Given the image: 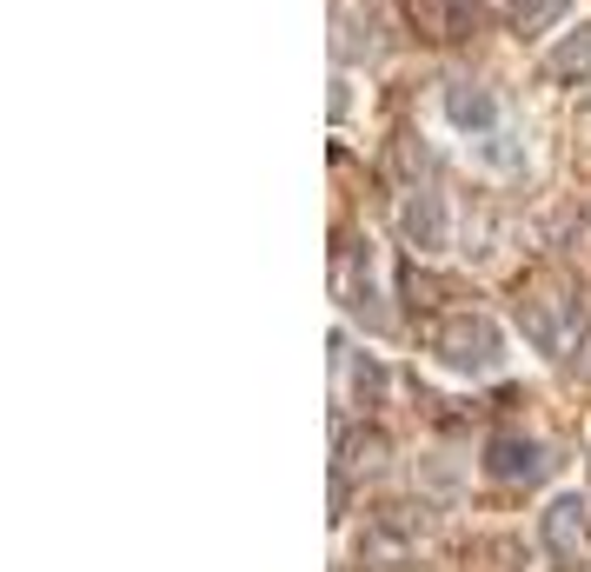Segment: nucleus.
I'll use <instances>...</instances> for the list:
<instances>
[{
    "mask_svg": "<svg viewBox=\"0 0 591 572\" xmlns=\"http://www.w3.org/2000/svg\"><path fill=\"white\" fill-rule=\"evenodd\" d=\"M340 293H346L353 319H366L373 334H379V326H386V306H379V287H373V247H353V254H346V267H340Z\"/></svg>",
    "mask_w": 591,
    "mask_h": 572,
    "instance_id": "423d86ee",
    "label": "nucleus"
},
{
    "mask_svg": "<svg viewBox=\"0 0 591 572\" xmlns=\"http://www.w3.org/2000/svg\"><path fill=\"white\" fill-rule=\"evenodd\" d=\"M446 120H452L465 140H478V133L498 127V94L478 87V80H452V87H446Z\"/></svg>",
    "mask_w": 591,
    "mask_h": 572,
    "instance_id": "39448f33",
    "label": "nucleus"
},
{
    "mask_svg": "<svg viewBox=\"0 0 591 572\" xmlns=\"http://www.w3.org/2000/svg\"><path fill=\"white\" fill-rule=\"evenodd\" d=\"M412 21L433 40H465L478 21V0H412Z\"/></svg>",
    "mask_w": 591,
    "mask_h": 572,
    "instance_id": "1a4fd4ad",
    "label": "nucleus"
},
{
    "mask_svg": "<svg viewBox=\"0 0 591 572\" xmlns=\"http://www.w3.org/2000/svg\"><path fill=\"white\" fill-rule=\"evenodd\" d=\"M472 153L485 160L492 174H519V167H525V140H519L512 127H492V133H478V140H472Z\"/></svg>",
    "mask_w": 591,
    "mask_h": 572,
    "instance_id": "9d476101",
    "label": "nucleus"
},
{
    "mask_svg": "<svg viewBox=\"0 0 591 572\" xmlns=\"http://www.w3.org/2000/svg\"><path fill=\"white\" fill-rule=\"evenodd\" d=\"M399 233H405V247H412V254H439L446 240H452L446 194H433V187H412V194L399 200Z\"/></svg>",
    "mask_w": 591,
    "mask_h": 572,
    "instance_id": "f03ea898",
    "label": "nucleus"
},
{
    "mask_svg": "<svg viewBox=\"0 0 591 572\" xmlns=\"http://www.w3.org/2000/svg\"><path fill=\"white\" fill-rule=\"evenodd\" d=\"M539 533H545V546H552L565 565H584V559H591V533H584V500H578V493H558V500L545 506Z\"/></svg>",
    "mask_w": 591,
    "mask_h": 572,
    "instance_id": "7ed1b4c3",
    "label": "nucleus"
},
{
    "mask_svg": "<svg viewBox=\"0 0 591 572\" xmlns=\"http://www.w3.org/2000/svg\"><path fill=\"white\" fill-rule=\"evenodd\" d=\"M545 80H558V87H591V21H578V34H565L545 54Z\"/></svg>",
    "mask_w": 591,
    "mask_h": 572,
    "instance_id": "6e6552de",
    "label": "nucleus"
},
{
    "mask_svg": "<svg viewBox=\"0 0 591 572\" xmlns=\"http://www.w3.org/2000/svg\"><path fill=\"white\" fill-rule=\"evenodd\" d=\"M519 319H525V340H532L539 353H565V347H571V326H578L571 300H558V293L525 300V306H519Z\"/></svg>",
    "mask_w": 591,
    "mask_h": 572,
    "instance_id": "20e7f679",
    "label": "nucleus"
},
{
    "mask_svg": "<svg viewBox=\"0 0 591 572\" xmlns=\"http://www.w3.org/2000/svg\"><path fill=\"white\" fill-rule=\"evenodd\" d=\"M433 353H439V366H446V373H459V380H485V373H498V366H505V334H498V326H492L485 313H459V319H446V326H439Z\"/></svg>",
    "mask_w": 591,
    "mask_h": 572,
    "instance_id": "f257e3e1",
    "label": "nucleus"
},
{
    "mask_svg": "<svg viewBox=\"0 0 591 572\" xmlns=\"http://www.w3.org/2000/svg\"><path fill=\"white\" fill-rule=\"evenodd\" d=\"M485 472L492 479H539L545 472V446L539 440H519V433H498L485 446Z\"/></svg>",
    "mask_w": 591,
    "mask_h": 572,
    "instance_id": "0eeeda50",
    "label": "nucleus"
},
{
    "mask_svg": "<svg viewBox=\"0 0 591 572\" xmlns=\"http://www.w3.org/2000/svg\"><path fill=\"white\" fill-rule=\"evenodd\" d=\"M565 14H571V0H519V8H512V27H519V34H552Z\"/></svg>",
    "mask_w": 591,
    "mask_h": 572,
    "instance_id": "9b49d317",
    "label": "nucleus"
}]
</instances>
